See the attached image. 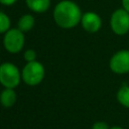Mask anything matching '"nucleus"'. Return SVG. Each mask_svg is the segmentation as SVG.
I'll list each match as a JSON object with an SVG mask.
<instances>
[{"mask_svg": "<svg viewBox=\"0 0 129 129\" xmlns=\"http://www.w3.org/2000/svg\"><path fill=\"white\" fill-rule=\"evenodd\" d=\"M52 16L56 25L64 29H71L81 23L83 13L76 2L72 0H61L55 5Z\"/></svg>", "mask_w": 129, "mask_h": 129, "instance_id": "f257e3e1", "label": "nucleus"}, {"mask_svg": "<svg viewBox=\"0 0 129 129\" xmlns=\"http://www.w3.org/2000/svg\"><path fill=\"white\" fill-rule=\"evenodd\" d=\"M45 75V70L42 63L37 60L26 62L21 71V79L28 86L39 85Z\"/></svg>", "mask_w": 129, "mask_h": 129, "instance_id": "f03ea898", "label": "nucleus"}, {"mask_svg": "<svg viewBox=\"0 0 129 129\" xmlns=\"http://www.w3.org/2000/svg\"><path fill=\"white\" fill-rule=\"evenodd\" d=\"M21 80V73L14 63L3 62L0 64V84L4 88L14 89Z\"/></svg>", "mask_w": 129, "mask_h": 129, "instance_id": "7ed1b4c3", "label": "nucleus"}, {"mask_svg": "<svg viewBox=\"0 0 129 129\" xmlns=\"http://www.w3.org/2000/svg\"><path fill=\"white\" fill-rule=\"evenodd\" d=\"M110 27L118 36L127 34L129 32V13L122 7L115 9L110 16Z\"/></svg>", "mask_w": 129, "mask_h": 129, "instance_id": "20e7f679", "label": "nucleus"}, {"mask_svg": "<svg viewBox=\"0 0 129 129\" xmlns=\"http://www.w3.org/2000/svg\"><path fill=\"white\" fill-rule=\"evenodd\" d=\"M25 42L24 32L18 28H10L4 33L3 45L5 49L10 53H18L22 50Z\"/></svg>", "mask_w": 129, "mask_h": 129, "instance_id": "39448f33", "label": "nucleus"}, {"mask_svg": "<svg viewBox=\"0 0 129 129\" xmlns=\"http://www.w3.org/2000/svg\"><path fill=\"white\" fill-rule=\"evenodd\" d=\"M109 69L116 75L129 74V49L117 50L109 60Z\"/></svg>", "mask_w": 129, "mask_h": 129, "instance_id": "423d86ee", "label": "nucleus"}, {"mask_svg": "<svg viewBox=\"0 0 129 129\" xmlns=\"http://www.w3.org/2000/svg\"><path fill=\"white\" fill-rule=\"evenodd\" d=\"M81 25L85 31L89 33H95L98 32L102 27V18L98 13L94 11H88L83 13Z\"/></svg>", "mask_w": 129, "mask_h": 129, "instance_id": "0eeeda50", "label": "nucleus"}, {"mask_svg": "<svg viewBox=\"0 0 129 129\" xmlns=\"http://www.w3.org/2000/svg\"><path fill=\"white\" fill-rule=\"evenodd\" d=\"M16 99H17V96H16V93H15L14 89L5 88L0 93V103L5 108L12 107L15 104Z\"/></svg>", "mask_w": 129, "mask_h": 129, "instance_id": "6e6552de", "label": "nucleus"}, {"mask_svg": "<svg viewBox=\"0 0 129 129\" xmlns=\"http://www.w3.org/2000/svg\"><path fill=\"white\" fill-rule=\"evenodd\" d=\"M27 7L35 13H44L50 6V0H25Z\"/></svg>", "mask_w": 129, "mask_h": 129, "instance_id": "1a4fd4ad", "label": "nucleus"}, {"mask_svg": "<svg viewBox=\"0 0 129 129\" xmlns=\"http://www.w3.org/2000/svg\"><path fill=\"white\" fill-rule=\"evenodd\" d=\"M116 99L121 106L129 109V85L123 84L120 86L116 93Z\"/></svg>", "mask_w": 129, "mask_h": 129, "instance_id": "9d476101", "label": "nucleus"}, {"mask_svg": "<svg viewBox=\"0 0 129 129\" xmlns=\"http://www.w3.org/2000/svg\"><path fill=\"white\" fill-rule=\"evenodd\" d=\"M34 26V17L31 14H23L17 23V28L20 29L22 32H27L32 29Z\"/></svg>", "mask_w": 129, "mask_h": 129, "instance_id": "9b49d317", "label": "nucleus"}, {"mask_svg": "<svg viewBox=\"0 0 129 129\" xmlns=\"http://www.w3.org/2000/svg\"><path fill=\"white\" fill-rule=\"evenodd\" d=\"M10 24H11V21L9 16L5 12L0 11V33L7 32L10 29Z\"/></svg>", "mask_w": 129, "mask_h": 129, "instance_id": "f8f14e48", "label": "nucleus"}, {"mask_svg": "<svg viewBox=\"0 0 129 129\" xmlns=\"http://www.w3.org/2000/svg\"><path fill=\"white\" fill-rule=\"evenodd\" d=\"M23 57L26 60V62L34 61L36 60V52L34 49H26L23 53Z\"/></svg>", "mask_w": 129, "mask_h": 129, "instance_id": "ddd939ff", "label": "nucleus"}, {"mask_svg": "<svg viewBox=\"0 0 129 129\" xmlns=\"http://www.w3.org/2000/svg\"><path fill=\"white\" fill-rule=\"evenodd\" d=\"M92 129H110V126L105 121H97L93 124Z\"/></svg>", "mask_w": 129, "mask_h": 129, "instance_id": "4468645a", "label": "nucleus"}, {"mask_svg": "<svg viewBox=\"0 0 129 129\" xmlns=\"http://www.w3.org/2000/svg\"><path fill=\"white\" fill-rule=\"evenodd\" d=\"M17 2V0H0V3L5 6H12Z\"/></svg>", "mask_w": 129, "mask_h": 129, "instance_id": "2eb2a0df", "label": "nucleus"}, {"mask_svg": "<svg viewBox=\"0 0 129 129\" xmlns=\"http://www.w3.org/2000/svg\"><path fill=\"white\" fill-rule=\"evenodd\" d=\"M121 7L129 13V0H121Z\"/></svg>", "mask_w": 129, "mask_h": 129, "instance_id": "dca6fc26", "label": "nucleus"}, {"mask_svg": "<svg viewBox=\"0 0 129 129\" xmlns=\"http://www.w3.org/2000/svg\"><path fill=\"white\" fill-rule=\"evenodd\" d=\"M110 129H125V128H123L122 126H119V125H114V126H111Z\"/></svg>", "mask_w": 129, "mask_h": 129, "instance_id": "f3484780", "label": "nucleus"}]
</instances>
